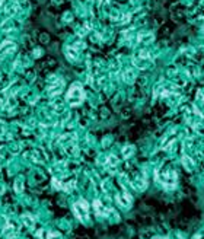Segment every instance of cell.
Returning <instances> with one entry per match:
<instances>
[{
	"label": "cell",
	"mask_w": 204,
	"mask_h": 239,
	"mask_svg": "<svg viewBox=\"0 0 204 239\" xmlns=\"http://www.w3.org/2000/svg\"><path fill=\"white\" fill-rule=\"evenodd\" d=\"M21 220H22V223L28 227H34V225H35V219L32 217V216H29V214H23L21 217Z\"/></svg>",
	"instance_id": "cell-2"
},
{
	"label": "cell",
	"mask_w": 204,
	"mask_h": 239,
	"mask_svg": "<svg viewBox=\"0 0 204 239\" xmlns=\"http://www.w3.org/2000/svg\"><path fill=\"white\" fill-rule=\"evenodd\" d=\"M48 239H61V238H60V235L54 233V232H50V233H48Z\"/></svg>",
	"instance_id": "cell-3"
},
{
	"label": "cell",
	"mask_w": 204,
	"mask_h": 239,
	"mask_svg": "<svg viewBox=\"0 0 204 239\" xmlns=\"http://www.w3.org/2000/svg\"><path fill=\"white\" fill-rule=\"evenodd\" d=\"M16 191L18 193H21V179L16 181Z\"/></svg>",
	"instance_id": "cell-4"
},
{
	"label": "cell",
	"mask_w": 204,
	"mask_h": 239,
	"mask_svg": "<svg viewBox=\"0 0 204 239\" xmlns=\"http://www.w3.org/2000/svg\"><path fill=\"white\" fill-rule=\"evenodd\" d=\"M18 235V226L13 220H9L6 227H4V236L8 239H15Z\"/></svg>",
	"instance_id": "cell-1"
}]
</instances>
